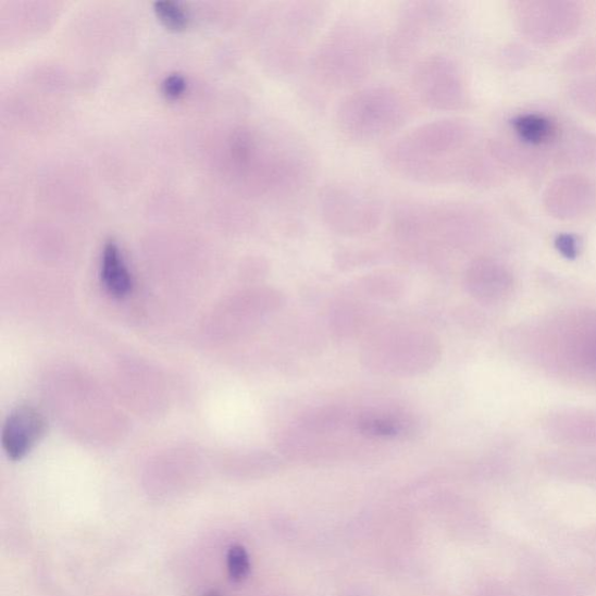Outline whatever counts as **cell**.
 Returning <instances> with one entry per match:
<instances>
[{
    "instance_id": "cell-4",
    "label": "cell",
    "mask_w": 596,
    "mask_h": 596,
    "mask_svg": "<svg viewBox=\"0 0 596 596\" xmlns=\"http://www.w3.org/2000/svg\"><path fill=\"white\" fill-rule=\"evenodd\" d=\"M408 113L400 92L376 87L347 96L339 105L337 119L347 138L371 142L394 134L405 124Z\"/></svg>"
},
{
    "instance_id": "cell-3",
    "label": "cell",
    "mask_w": 596,
    "mask_h": 596,
    "mask_svg": "<svg viewBox=\"0 0 596 596\" xmlns=\"http://www.w3.org/2000/svg\"><path fill=\"white\" fill-rule=\"evenodd\" d=\"M374 52L373 36L367 27L340 25L318 49L311 69L325 85L353 87L371 73Z\"/></svg>"
},
{
    "instance_id": "cell-15",
    "label": "cell",
    "mask_w": 596,
    "mask_h": 596,
    "mask_svg": "<svg viewBox=\"0 0 596 596\" xmlns=\"http://www.w3.org/2000/svg\"><path fill=\"white\" fill-rule=\"evenodd\" d=\"M365 323V314L350 302L340 303L331 312V324L339 336H352Z\"/></svg>"
},
{
    "instance_id": "cell-7",
    "label": "cell",
    "mask_w": 596,
    "mask_h": 596,
    "mask_svg": "<svg viewBox=\"0 0 596 596\" xmlns=\"http://www.w3.org/2000/svg\"><path fill=\"white\" fill-rule=\"evenodd\" d=\"M566 322L556 327L555 339H549L556 349L549 351L555 352L561 365L596 374V318Z\"/></svg>"
},
{
    "instance_id": "cell-17",
    "label": "cell",
    "mask_w": 596,
    "mask_h": 596,
    "mask_svg": "<svg viewBox=\"0 0 596 596\" xmlns=\"http://www.w3.org/2000/svg\"><path fill=\"white\" fill-rule=\"evenodd\" d=\"M227 571L232 582L240 583L250 574L251 562L241 545H234L227 554Z\"/></svg>"
},
{
    "instance_id": "cell-13",
    "label": "cell",
    "mask_w": 596,
    "mask_h": 596,
    "mask_svg": "<svg viewBox=\"0 0 596 596\" xmlns=\"http://www.w3.org/2000/svg\"><path fill=\"white\" fill-rule=\"evenodd\" d=\"M512 128L521 141L542 146L551 142L557 136V125L546 115L525 113L512 121Z\"/></svg>"
},
{
    "instance_id": "cell-2",
    "label": "cell",
    "mask_w": 596,
    "mask_h": 596,
    "mask_svg": "<svg viewBox=\"0 0 596 596\" xmlns=\"http://www.w3.org/2000/svg\"><path fill=\"white\" fill-rule=\"evenodd\" d=\"M439 338L421 327L388 325L372 331L362 345L361 362L388 377H417L434 370L442 358Z\"/></svg>"
},
{
    "instance_id": "cell-16",
    "label": "cell",
    "mask_w": 596,
    "mask_h": 596,
    "mask_svg": "<svg viewBox=\"0 0 596 596\" xmlns=\"http://www.w3.org/2000/svg\"><path fill=\"white\" fill-rule=\"evenodd\" d=\"M154 12L160 22L171 29H185L189 23L187 11L181 4L171 0H161L154 3Z\"/></svg>"
},
{
    "instance_id": "cell-5",
    "label": "cell",
    "mask_w": 596,
    "mask_h": 596,
    "mask_svg": "<svg viewBox=\"0 0 596 596\" xmlns=\"http://www.w3.org/2000/svg\"><path fill=\"white\" fill-rule=\"evenodd\" d=\"M324 222L345 236L367 235L378 224L381 210L368 194L349 186H330L321 195Z\"/></svg>"
},
{
    "instance_id": "cell-10",
    "label": "cell",
    "mask_w": 596,
    "mask_h": 596,
    "mask_svg": "<svg viewBox=\"0 0 596 596\" xmlns=\"http://www.w3.org/2000/svg\"><path fill=\"white\" fill-rule=\"evenodd\" d=\"M353 429L367 440L408 439L418 432L409 413L390 409H363L355 413Z\"/></svg>"
},
{
    "instance_id": "cell-11",
    "label": "cell",
    "mask_w": 596,
    "mask_h": 596,
    "mask_svg": "<svg viewBox=\"0 0 596 596\" xmlns=\"http://www.w3.org/2000/svg\"><path fill=\"white\" fill-rule=\"evenodd\" d=\"M465 285L476 301L493 305L505 300L510 293L511 277L500 263L482 258L470 263Z\"/></svg>"
},
{
    "instance_id": "cell-1",
    "label": "cell",
    "mask_w": 596,
    "mask_h": 596,
    "mask_svg": "<svg viewBox=\"0 0 596 596\" xmlns=\"http://www.w3.org/2000/svg\"><path fill=\"white\" fill-rule=\"evenodd\" d=\"M470 128L460 121L427 123L396 140L387 161L405 177L423 184H444L461 175L459 153L470 139Z\"/></svg>"
},
{
    "instance_id": "cell-14",
    "label": "cell",
    "mask_w": 596,
    "mask_h": 596,
    "mask_svg": "<svg viewBox=\"0 0 596 596\" xmlns=\"http://www.w3.org/2000/svg\"><path fill=\"white\" fill-rule=\"evenodd\" d=\"M359 288L375 300L395 301L403 293L400 278L390 274L369 275L360 280Z\"/></svg>"
},
{
    "instance_id": "cell-18",
    "label": "cell",
    "mask_w": 596,
    "mask_h": 596,
    "mask_svg": "<svg viewBox=\"0 0 596 596\" xmlns=\"http://www.w3.org/2000/svg\"><path fill=\"white\" fill-rule=\"evenodd\" d=\"M187 89V80L184 75L181 74H171L165 77L161 83V92L162 95L174 101V99L179 98L185 94Z\"/></svg>"
},
{
    "instance_id": "cell-6",
    "label": "cell",
    "mask_w": 596,
    "mask_h": 596,
    "mask_svg": "<svg viewBox=\"0 0 596 596\" xmlns=\"http://www.w3.org/2000/svg\"><path fill=\"white\" fill-rule=\"evenodd\" d=\"M413 87L421 101L432 109L455 110L465 102V89L458 67L444 55H430L417 65Z\"/></svg>"
},
{
    "instance_id": "cell-19",
    "label": "cell",
    "mask_w": 596,
    "mask_h": 596,
    "mask_svg": "<svg viewBox=\"0 0 596 596\" xmlns=\"http://www.w3.org/2000/svg\"><path fill=\"white\" fill-rule=\"evenodd\" d=\"M212 596H218V595H212Z\"/></svg>"
},
{
    "instance_id": "cell-8",
    "label": "cell",
    "mask_w": 596,
    "mask_h": 596,
    "mask_svg": "<svg viewBox=\"0 0 596 596\" xmlns=\"http://www.w3.org/2000/svg\"><path fill=\"white\" fill-rule=\"evenodd\" d=\"M439 10L432 3H415L405 11L389 42V57L394 64L402 67L417 57L423 37L439 18Z\"/></svg>"
},
{
    "instance_id": "cell-9",
    "label": "cell",
    "mask_w": 596,
    "mask_h": 596,
    "mask_svg": "<svg viewBox=\"0 0 596 596\" xmlns=\"http://www.w3.org/2000/svg\"><path fill=\"white\" fill-rule=\"evenodd\" d=\"M47 421L35 406L21 405L12 410L3 427V449L12 460L23 459L44 437Z\"/></svg>"
},
{
    "instance_id": "cell-12",
    "label": "cell",
    "mask_w": 596,
    "mask_h": 596,
    "mask_svg": "<svg viewBox=\"0 0 596 596\" xmlns=\"http://www.w3.org/2000/svg\"><path fill=\"white\" fill-rule=\"evenodd\" d=\"M101 278L105 290L115 298H124L134 289V278L126 266L117 244L104 245L101 261Z\"/></svg>"
}]
</instances>
